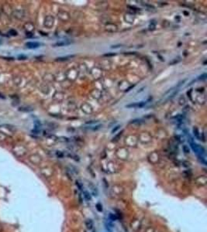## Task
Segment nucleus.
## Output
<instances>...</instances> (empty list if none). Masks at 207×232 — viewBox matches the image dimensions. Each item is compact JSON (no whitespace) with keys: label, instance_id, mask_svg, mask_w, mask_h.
Wrapping results in <instances>:
<instances>
[{"label":"nucleus","instance_id":"f257e3e1","mask_svg":"<svg viewBox=\"0 0 207 232\" xmlns=\"http://www.w3.org/2000/svg\"><path fill=\"white\" fill-rule=\"evenodd\" d=\"M146 103H147L146 102H137V103L127 105L126 107L127 108H143V107L145 106Z\"/></svg>","mask_w":207,"mask_h":232},{"label":"nucleus","instance_id":"f03ea898","mask_svg":"<svg viewBox=\"0 0 207 232\" xmlns=\"http://www.w3.org/2000/svg\"><path fill=\"white\" fill-rule=\"evenodd\" d=\"M26 46L30 49H35L40 46V43L36 42H27L26 43Z\"/></svg>","mask_w":207,"mask_h":232},{"label":"nucleus","instance_id":"7ed1b4c3","mask_svg":"<svg viewBox=\"0 0 207 232\" xmlns=\"http://www.w3.org/2000/svg\"><path fill=\"white\" fill-rule=\"evenodd\" d=\"M86 227H87L88 230H92L93 228V226H94L93 221L91 219L86 220Z\"/></svg>","mask_w":207,"mask_h":232},{"label":"nucleus","instance_id":"20e7f679","mask_svg":"<svg viewBox=\"0 0 207 232\" xmlns=\"http://www.w3.org/2000/svg\"><path fill=\"white\" fill-rule=\"evenodd\" d=\"M72 43V41H70V40H66L64 42H60V43H55L54 46H67V45H69Z\"/></svg>","mask_w":207,"mask_h":232},{"label":"nucleus","instance_id":"39448f33","mask_svg":"<svg viewBox=\"0 0 207 232\" xmlns=\"http://www.w3.org/2000/svg\"><path fill=\"white\" fill-rule=\"evenodd\" d=\"M74 55H70V56H67V57H58L56 59L57 61H65L68 60V59H71V57H74Z\"/></svg>","mask_w":207,"mask_h":232},{"label":"nucleus","instance_id":"423d86ee","mask_svg":"<svg viewBox=\"0 0 207 232\" xmlns=\"http://www.w3.org/2000/svg\"><path fill=\"white\" fill-rule=\"evenodd\" d=\"M83 196H84V197L86 198V200H91V195L88 191L84 190L83 191Z\"/></svg>","mask_w":207,"mask_h":232},{"label":"nucleus","instance_id":"0eeeda50","mask_svg":"<svg viewBox=\"0 0 207 232\" xmlns=\"http://www.w3.org/2000/svg\"><path fill=\"white\" fill-rule=\"evenodd\" d=\"M193 133H194V135H195V136L198 138V139H199L200 140V136H199V131H198V128H193Z\"/></svg>","mask_w":207,"mask_h":232},{"label":"nucleus","instance_id":"6e6552de","mask_svg":"<svg viewBox=\"0 0 207 232\" xmlns=\"http://www.w3.org/2000/svg\"><path fill=\"white\" fill-rule=\"evenodd\" d=\"M109 220H111L112 221H115V220H117V217H116V215L112 214H109Z\"/></svg>","mask_w":207,"mask_h":232},{"label":"nucleus","instance_id":"1a4fd4ad","mask_svg":"<svg viewBox=\"0 0 207 232\" xmlns=\"http://www.w3.org/2000/svg\"><path fill=\"white\" fill-rule=\"evenodd\" d=\"M183 151L185 153H189V152H190V150L187 146H183Z\"/></svg>","mask_w":207,"mask_h":232},{"label":"nucleus","instance_id":"9d476101","mask_svg":"<svg viewBox=\"0 0 207 232\" xmlns=\"http://www.w3.org/2000/svg\"><path fill=\"white\" fill-rule=\"evenodd\" d=\"M96 209H97L99 212H102V206L100 204H96Z\"/></svg>","mask_w":207,"mask_h":232},{"label":"nucleus","instance_id":"9b49d317","mask_svg":"<svg viewBox=\"0 0 207 232\" xmlns=\"http://www.w3.org/2000/svg\"><path fill=\"white\" fill-rule=\"evenodd\" d=\"M206 77H207V75H206V74H203L202 75H201V76H199V77H198V80H205V78H206Z\"/></svg>","mask_w":207,"mask_h":232},{"label":"nucleus","instance_id":"f8f14e48","mask_svg":"<svg viewBox=\"0 0 207 232\" xmlns=\"http://www.w3.org/2000/svg\"><path fill=\"white\" fill-rule=\"evenodd\" d=\"M9 33H10V35H12V36H16V35H17V32H16L15 29H11V30L9 32Z\"/></svg>","mask_w":207,"mask_h":232},{"label":"nucleus","instance_id":"ddd939ff","mask_svg":"<svg viewBox=\"0 0 207 232\" xmlns=\"http://www.w3.org/2000/svg\"><path fill=\"white\" fill-rule=\"evenodd\" d=\"M76 185L78 186V187L80 190H82V186H81V183L79 181H76Z\"/></svg>","mask_w":207,"mask_h":232},{"label":"nucleus","instance_id":"4468645a","mask_svg":"<svg viewBox=\"0 0 207 232\" xmlns=\"http://www.w3.org/2000/svg\"><path fill=\"white\" fill-rule=\"evenodd\" d=\"M119 127H120L119 125H117V126H116V128L112 129V133H115V132H116V131H117V130L119 129Z\"/></svg>","mask_w":207,"mask_h":232},{"label":"nucleus","instance_id":"2eb2a0df","mask_svg":"<svg viewBox=\"0 0 207 232\" xmlns=\"http://www.w3.org/2000/svg\"><path fill=\"white\" fill-rule=\"evenodd\" d=\"M18 58H19L20 60H25V59H26V56H23V55H20V56L18 57Z\"/></svg>","mask_w":207,"mask_h":232},{"label":"nucleus","instance_id":"dca6fc26","mask_svg":"<svg viewBox=\"0 0 207 232\" xmlns=\"http://www.w3.org/2000/svg\"><path fill=\"white\" fill-rule=\"evenodd\" d=\"M115 55H116L115 54H104L105 57H111V56H115Z\"/></svg>","mask_w":207,"mask_h":232},{"label":"nucleus","instance_id":"f3484780","mask_svg":"<svg viewBox=\"0 0 207 232\" xmlns=\"http://www.w3.org/2000/svg\"><path fill=\"white\" fill-rule=\"evenodd\" d=\"M140 121H141V120H138V119H137V120H133V121L131 122V123H140Z\"/></svg>","mask_w":207,"mask_h":232},{"label":"nucleus","instance_id":"a211bd4d","mask_svg":"<svg viewBox=\"0 0 207 232\" xmlns=\"http://www.w3.org/2000/svg\"><path fill=\"white\" fill-rule=\"evenodd\" d=\"M3 227L1 224H0V232H3Z\"/></svg>","mask_w":207,"mask_h":232},{"label":"nucleus","instance_id":"6ab92c4d","mask_svg":"<svg viewBox=\"0 0 207 232\" xmlns=\"http://www.w3.org/2000/svg\"><path fill=\"white\" fill-rule=\"evenodd\" d=\"M57 155L58 156H60V157H62L63 156V154H61L60 152H58V153H57Z\"/></svg>","mask_w":207,"mask_h":232},{"label":"nucleus","instance_id":"aec40b11","mask_svg":"<svg viewBox=\"0 0 207 232\" xmlns=\"http://www.w3.org/2000/svg\"><path fill=\"white\" fill-rule=\"evenodd\" d=\"M134 87V85H133V86H131V87H129V88H128V89H127V91H129V90H130V89H131V88H133V87Z\"/></svg>","mask_w":207,"mask_h":232},{"label":"nucleus","instance_id":"412c9836","mask_svg":"<svg viewBox=\"0 0 207 232\" xmlns=\"http://www.w3.org/2000/svg\"><path fill=\"white\" fill-rule=\"evenodd\" d=\"M0 43H1V41H0Z\"/></svg>","mask_w":207,"mask_h":232}]
</instances>
